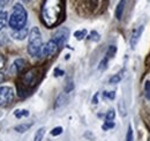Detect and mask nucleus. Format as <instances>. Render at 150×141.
Wrapping results in <instances>:
<instances>
[{
	"instance_id": "f257e3e1",
	"label": "nucleus",
	"mask_w": 150,
	"mask_h": 141,
	"mask_svg": "<svg viewBox=\"0 0 150 141\" xmlns=\"http://www.w3.org/2000/svg\"><path fill=\"white\" fill-rule=\"evenodd\" d=\"M62 15V0H45L42 7V19L46 27H56Z\"/></svg>"
},
{
	"instance_id": "f03ea898",
	"label": "nucleus",
	"mask_w": 150,
	"mask_h": 141,
	"mask_svg": "<svg viewBox=\"0 0 150 141\" xmlns=\"http://www.w3.org/2000/svg\"><path fill=\"white\" fill-rule=\"evenodd\" d=\"M28 21V13L25 11V8L22 6V4H15L13 7V12L11 14V18L8 21L9 27L13 30H18V29H22L25 27Z\"/></svg>"
},
{
	"instance_id": "7ed1b4c3",
	"label": "nucleus",
	"mask_w": 150,
	"mask_h": 141,
	"mask_svg": "<svg viewBox=\"0 0 150 141\" xmlns=\"http://www.w3.org/2000/svg\"><path fill=\"white\" fill-rule=\"evenodd\" d=\"M43 50V39L42 34L37 27L31 28L29 33V42H28V52L31 57H40Z\"/></svg>"
},
{
	"instance_id": "20e7f679",
	"label": "nucleus",
	"mask_w": 150,
	"mask_h": 141,
	"mask_svg": "<svg viewBox=\"0 0 150 141\" xmlns=\"http://www.w3.org/2000/svg\"><path fill=\"white\" fill-rule=\"evenodd\" d=\"M39 80V72H38V68H31L29 70L22 78V83L23 86L25 87H34Z\"/></svg>"
},
{
	"instance_id": "39448f33",
	"label": "nucleus",
	"mask_w": 150,
	"mask_h": 141,
	"mask_svg": "<svg viewBox=\"0 0 150 141\" xmlns=\"http://www.w3.org/2000/svg\"><path fill=\"white\" fill-rule=\"evenodd\" d=\"M14 100V90L12 87H0V106H7Z\"/></svg>"
},
{
	"instance_id": "423d86ee",
	"label": "nucleus",
	"mask_w": 150,
	"mask_h": 141,
	"mask_svg": "<svg viewBox=\"0 0 150 141\" xmlns=\"http://www.w3.org/2000/svg\"><path fill=\"white\" fill-rule=\"evenodd\" d=\"M68 37H69V30L67 28H60V29H58L56 33L53 34L52 39L56 41L57 44L59 45V48H62L66 44Z\"/></svg>"
},
{
	"instance_id": "0eeeda50",
	"label": "nucleus",
	"mask_w": 150,
	"mask_h": 141,
	"mask_svg": "<svg viewBox=\"0 0 150 141\" xmlns=\"http://www.w3.org/2000/svg\"><path fill=\"white\" fill-rule=\"evenodd\" d=\"M59 45L57 44V42L54 39H50L44 46H43V50H42V54L45 56V57H52L54 56L58 51H59Z\"/></svg>"
},
{
	"instance_id": "6e6552de",
	"label": "nucleus",
	"mask_w": 150,
	"mask_h": 141,
	"mask_svg": "<svg viewBox=\"0 0 150 141\" xmlns=\"http://www.w3.org/2000/svg\"><path fill=\"white\" fill-rule=\"evenodd\" d=\"M143 30H144V26L142 24V26L137 27V28H136V29L133 31L132 37H131V46H132V49H134V48L136 46V44L139 43L140 37H141V36H142V34H143Z\"/></svg>"
},
{
	"instance_id": "1a4fd4ad",
	"label": "nucleus",
	"mask_w": 150,
	"mask_h": 141,
	"mask_svg": "<svg viewBox=\"0 0 150 141\" xmlns=\"http://www.w3.org/2000/svg\"><path fill=\"white\" fill-rule=\"evenodd\" d=\"M25 65H27V61H25L24 59H22V58L16 59V60L13 63L12 67H11L12 74H18V73H20L21 70H23V68L25 67Z\"/></svg>"
},
{
	"instance_id": "9d476101",
	"label": "nucleus",
	"mask_w": 150,
	"mask_h": 141,
	"mask_svg": "<svg viewBox=\"0 0 150 141\" xmlns=\"http://www.w3.org/2000/svg\"><path fill=\"white\" fill-rule=\"evenodd\" d=\"M12 37L16 41H23L27 36H28V29L24 27L22 29H18V30H12Z\"/></svg>"
},
{
	"instance_id": "9b49d317",
	"label": "nucleus",
	"mask_w": 150,
	"mask_h": 141,
	"mask_svg": "<svg viewBox=\"0 0 150 141\" xmlns=\"http://www.w3.org/2000/svg\"><path fill=\"white\" fill-rule=\"evenodd\" d=\"M125 6H126V0H120L118 2L117 8H115V18H117V20H121L124 11H125Z\"/></svg>"
},
{
	"instance_id": "f8f14e48",
	"label": "nucleus",
	"mask_w": 150,
	"mask_h": 141,
	"mask_svg": "<svg viewBox=\"0 0 150 141\" xmlns=\"http://www.w3.org/2000/svg\"><path fill=\"white\" fill-rule=\"evenodd\" d=\"M8 21H9L8 14H7L6 12H0V31H1L4 28L7 27Z\"/></svg>"
},
{
	"instance_id": "ddd939ff",
	"label": "nucleus",
	"mask_w": 150,
	"mask_h": 141,
	"mask_svg": "<svg viewBox=\"0 0 150 141\" xmlns=\"http://www.w3.org/2000/svg\"><path fill=\"white\" fill-rule=\"evenodd\" d=\"M33 126V124L28 123V124H21V125H18V126H15V131L18 132V133H24V132H27L30 127Z\"/></svg>"
},
{
	"instance_id": "4468645a",
	"label": "nucleus",
	"mask_w": 150,
	"mask_h": 141,
	"mask_svg": "<svg viewBox=\"0 0 150 141\" xmlns=\"http://www.w3.org/2000/svg\"><path fill=\"white\" fill-rule=\"evenodd\" d=\"M44 134H45V128H44V127L38 128L37 132L35 133L34 141H42V140H43V138H44Z\"/></svg>"
},
{
	"instance_id": "2eb2a0df",
	"label": "nucleus",
	"mask_w": 150,
	"mask_h": 141,
	"mask_svg": "<svg viewBox=\"0 0 150 141\" xmlns=\"http://www.w3.org/2000/svg\"><path fill=\"white\" fill-rule=\"evenodd\" d=\"M115 53H117V46L115 45H110L109 46V49H108V51H106V58L110 60V59H112L113 57L115 56Z\"/></svg>"
},
{
	"instance_id": "dca6fc26",
	"label": "nucleus",
	"mask_w": 150,
	"mask_h": 141,
	"mask_svg": "<svg viewBox=\"0 0 150 141\" xmlns=\"http://www.w3.org/2000/svg\"><path fill=\"white\" fill-rule=\"evenodd\" d=\"M14 115H15V117H16L18 119H21V118L28 117V116H29V111H28V110H16V111L14 112Z\"/></svg>"
},
{
	"instance_id": "f3484780",
	"label": "nucleus",
	"mask_w": 150,
	"mask_h": 141,
	"mask_svg": "<svg viewBox=\"0 0 150 141\" xmlns=\"http://www.w3.org/2000/svg\"><path fill=\"white\" fill-rule=\"evenodd\" d=\"M87 36V30L86 29H82V30H77L74 33V37L77 41H82L84 37Z\"/></svg>"
},
{
	"instance_id": "a211bd4d",
	"label": "nucleus",
	"mask_w": 150,
	"mask_h": 141,
	"mask_svg": "<svg viewBox=\"0 0 150 141\" xmlns=\"http://www.w3.org/2000/svg\"><path fill=\"white\" fill-rule=\"evenodd\" d=\"M65 102H66V97H65V95H60L58 98H57L56 101V104H54V108L58 109V108H60V106L62 105V104H65Z\"/></svg>"
},
{
	"instance_id": "6ab92c4d",
	"label": "nucleus",
	"mask_w": 150,
	"mask_h": 141,
	"mask_svg": "<svg viewBox=\"0 0 150 141\" xmlns=\"http://www.w3.org/2000/svg\"><path fill=\"white\" fill-rule=\"evenodd\" d=\"M121 79H122V76H121L120 74H114L113 76L110 78L109 82H110L111 85H115V83H119V82L121 81Z\"/></svg>"
},
{
	"instance_id": "aec40b11",
	"label": "nucleus",
	"mask_w": 150,
	"mask_h": 141,
	"mask_svg": "<svg viewBox=\"0 0 150 141\" xmlns=\"http://www.w3.org/2000/svg\"><path fill=\"white\" fill-rule=\"evenodd\" d=\"M114 117H115V111H114L113 109H110V110H109V111L106 112L105 119H106V120H109V122H113Z\"/></svg>"
},
{
	"instance_id": "412c9836",
	"label": "nucleus",
	"mask_w": 150,
	"mask_h": 141,
	"mask_svg": "<svg viewBox=\"0 0 150 141\" xmlns=\"http://www.w3.org/2000/svg\"><path fill=\"white\" fill-rule=\"evenodd\" d=\"M62 132H64V128H62L61 126H57V127H54V128L51 131V135L58 137V135H60Z\"/></svg>"
},
{
	"instance_id": "4be33fe9",
	"label": "nucleus",
	"mask_w": 150,
	"mask_h": 141,
	"mask_svg": "<svg viewBox=\"0 0 150 141\" xmlns=\"http://www.w3.org/2000/svg\"><path fill=\"white\" fill-rule=\"evenodd\" d=\"M90 41H94V42H98L99 39H100V35L97 33V31H91L90 33V35H89V37H88Z\"/></svg>"
},
{
	"instance_id": "5701e85b",
	"label": "nucleus",
	"mask_w": 150,
	"mask_h": 141,
	"mask_svg": "<svg viewBox=\"0 0 150 141\" xmlns=\"http://www.w3.org/2000/svg\"><path fill=\"white\" fill-rule=\"evenodd\" d=\"M144 96L147 100H150V81H146L144 83Z\"/></svg>"
},
{
	"instance_id": "b1692460",
	"label": "nucleus",
	"mask_w": 150,
	"mask_h": 141,
	"mask_svg": "<svg viewBox=\"0 0 150 141\" xmlns=\"http://www.w3.org/2000/svg\"><path fill=\"white\" fill-rule=\"evenodd\" d=\"M74 89V83H73V81L72 80H69V81H67V83H66V86H65V93H71L72 90Z\"/></svg>"
},
{
	"instance_id": "393cba45",
	"label": "nucleus",
	"mask_w": 150,
	"mask_h": 141,
	"mask_svg": "<svg viewBox=\"0 0 150 141\" xmlns=\"http://www.w3.org/2000/svg\"><path fill=\"white\" fill-rule=\"evenodd\" d=\"M113 127H114V123H113V122H109V120H105V123L103 124V126H102V128H103L104 131L111 130Z\"/></svg>"
},
{
	"instance_id": "a878e982",
	"label": "nucleus",
	"mask_w": 150,
	"mask_h": 141,
	"mask_svg": "<svg viewBox=\"0 0 150 141\" xmlns=\"http://www.w3.org/2000/svg\"><path fill=\"white\" fill-rule=\"evenodd\" d=\"M13 0H0V12H4V9L12 2Z\"/></svg>"
},
{
	"instance_id": "bb28decb",
	"label": "nucleus",
	"mask_w": 150,
	"mask_h": 141,
	"mask_svg": "<svg viewBox=\"0 0 150 141\" xmlns=\"http://www.w3.org/2000/svg\"><path fill=\"white\" fill-rule=\"evenodd\" d=\"M108 63H109V59L105 57L100 63H99V66H98V70H105L106 68V66H108Z\"/></svg>"
},
{
	"instance_id": "cd10ccee",
	"label": "nucleus",
	"mask_w": 150,
	"mask_h": 141,
	"mask_svg": "<svg viewBox=\"0 0 150 141\" xmlns=\"http://www.w3.org/2000/svg\"><path fill=\"white\" fill-rule=\"evenodd\" d=\"M104 98H109V100H114L115 97V93L114 91H104L103 93Z\"/></svg>"
},
{
	"instance_id": "c85d7f7f",
	"label": "nucleus",
	"mask_w": 150,
	"mask_h": 141,
	"mask_svg": "<svg viewBox=\"0 0 150 141\" xmlns=\"http://www.w3.org/2000/svg\"><path fill=\"white\" fill-rule=\"evenodd\" d=\"M126 141H133V130H132V126H128L127 134H126Z\"/></svg>"
},
{
	"instance_id": "c756f323",
	"label": "nucleus",
	"mask_w": 150,
	"mask_h": 141,
	"mask_svg": "<svg viewBox=\"0 0 150 141\" xmlns=\"http://www.w3.org/2000/svg\"><path fill=\"white\" fill-rule=\"evenodd\" d=\"M64 70H59V68H56L54 70V76H61V75H64Z\"/></svg>"
},
{
	"instance_id": "7c9ffc66",
	"label": "nucleus",
	"mask_w": 150,
	"mask_h": 141,
	"mask_svg": "<svg viewBox=\"0 0 150 141\" xmlns=\"http://www.w3.org/2000/svg\"><path fill=\"white\" fill-rule=\"evenodd\" d=\"M4 65H5V58L2 54H0V70L4 67Z\"/></svg>"
},
{
	"instance_id": "2f4dec72",
	"label": "nucleus",
	"mask_w": 150,
	"mask_h": 141,
	"mask_svg": "<svg viewBox=\"0 0 150 141\" xmlns=\"http://www.w3.org/2000/svg\"><path fill=\"white\" fill-rule=\"evenodd\" d=\"M93 103H94V104H97V103H98V93H96V95L94 96V98H93Z\"/></svg>"
},
{
	"instance_id": "473e14b6",
	"label": "nucleus",
	"mask_w": 150,
	"mask_h": 141,
	"mask_svg": "<svg viewBox=\"0 0 150 141\" xmlns=\"http://www.w3.org/2000/svg\"><path fill=\"white\" fill-rule=\"evenodd\" d=\"M2 80H4V74H2V73H0V82H1Z\"/></svg>"
},
{
	"instance_id": "72a5a7b5",
	"label": "nucleus",
	"mask_w": 150,
	"mask_h": 141,
	"mask_svg": "<svg viewBox=\"0 0 150 141\" xmlns=\"http://www.w3.org/2000/svg\"><path fill=\"white\" fill-rule=\"evenodd\" d=\"M23 2H29V0H22Z\"/></svg>"
}]
</instances>
